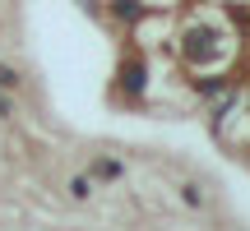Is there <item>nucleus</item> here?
Segmentation results:
<instances>
[{
    "instance_id": "nucleus-1",
    "label": "nucleus",
    "mask_w": 250,
    "mask_h": 231,
    "mask_svg": "<svg viewBox=\"0 0 250 231\" xmlns=\"http://www.w3.org/2000/svg\"><path fill=\"white\" fill-rule=\"evenodd\" d=\"M0 83H5V88H14V83H19V74H9L5 65H0Z\"/></svg>"
}]
</instances>
